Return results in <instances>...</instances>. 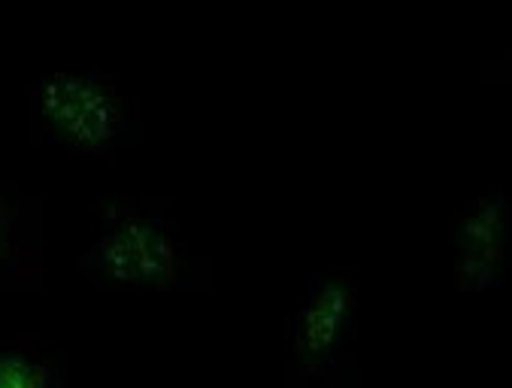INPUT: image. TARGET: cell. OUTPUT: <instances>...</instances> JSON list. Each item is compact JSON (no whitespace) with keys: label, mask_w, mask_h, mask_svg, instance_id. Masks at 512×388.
<instances>
[{"label":"cell","mask_w":512,"mask_h":388,"mask_svg":"<svg viewBox=\"0 0 512 388\" xmlns=\"http://www.w3.org/2000/svg\"><path fill=\"white\" fill-rule=\"evenodd\" d=\"M43 273V198L19 182H0V291H37Z\"/></svg>","instance_id":"5b68a950"},{"label":"cell","mask_w":512,"mask_h":388,"mask_svg":"<svg viewBox=\"0 0 512 388\" xmlns=\"http://www.w3.org/2000/svg\"><path fill=\"white\" fill-rule=\"evenodd\" d=\"M170 207L173 194H116L97 201L88 246L76 255L79 273L97 288L207 291L213 258L194 249Z\"/></svg>","instance_id":"6da1fadb"},{"label":"cell","mask_w":512,"mask_h":388,"mask_svg":"<svg viewBox=\"0 0 512 388\" xmlns=\"http://www.w3.org/2000/svg\"><path fill=\"white\" fill-rule=\"evenodd\" d=\"M25 94L34 146H52L73 158H113L137 137V104L97 67L52 73Z\"/></svg>","instance_id":"7a4b0ae2"},{"label":"cell","mask_w":512,"mask_h":388,"mask_svg":"<svg viewBox=\"0 0 512 388\" xmlns=\"http://www.w3.org/2000/svg\"><path fill=\"white\" fill-rule=\"evenodd\" d=\"M0 388H67V352L40 334L0 343Z\"/></svg>","instance_id":"8992f818"},{"label":"cell","mask_w":512,"mask_h":388,"mask_svg":"<svg viewBox=\"0 0 512 388\" xmlns=\"http://www.w3.org/2000/svg\"><path fill=\"white\" fill-rule=\"evenodd\" d=\"M358 382V279L313 267L285 319V385L352 388Z\"/></svg>","instance_id":"3957f363"},{"label":"cell","mask_w":512,"mask_h":388,"mask_svg":"<svg viewBox=\"0 0 512 388\" xmlns=\"http://www.w3.org/2000/svg\"><path fill=\"white\" fill-rule=\"evenodd\" d=\"M509 216L512 198L503 185L467 207H458L449 225L452 276L458 291H500L509 267Z\"/></svg>","instance_id":"277c9868"}]
</instances>
